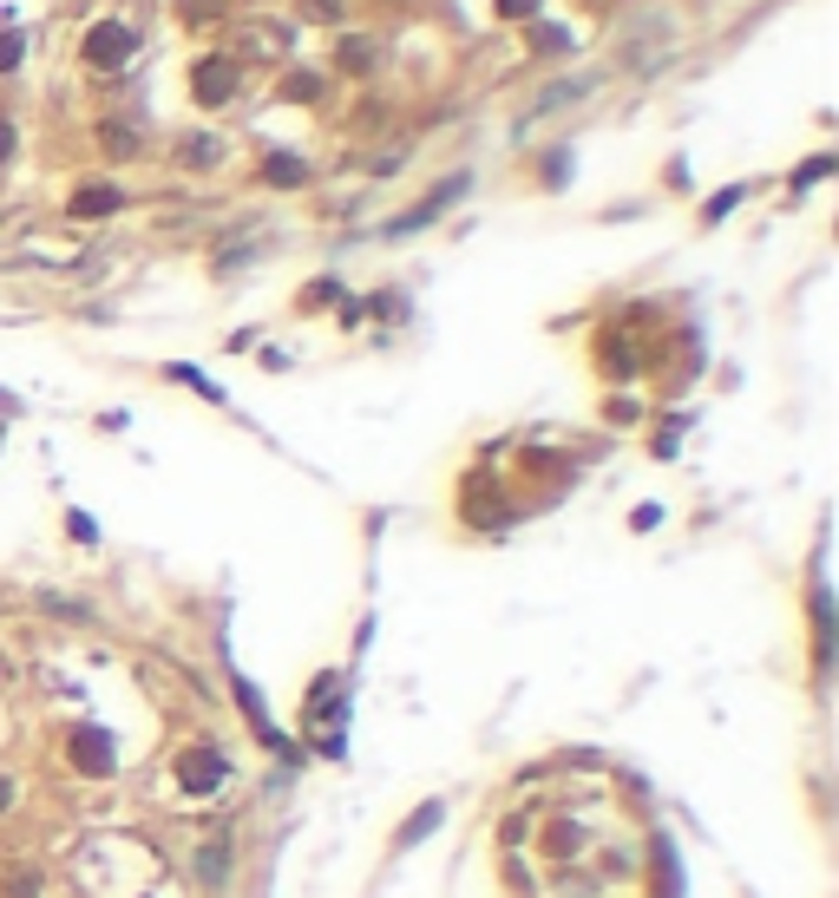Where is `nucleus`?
I'll return each instance as SVG.
<instances>
[{
	"label": "nucleus",
	"instance_id": "22",
	"mask_svg": "<svg viewBox=\"0 0 839 898\" xmlns=\"http://www.w3.org/2000/svg\"><path fill=\"white\" fill-rule=\"evenodd\" d=\"M20 66V33H0V72H13Z\"/></svg>",
	"mask_w": 839,
	"mask_h": 898
},
{
	"label": "nucleus",
	"instance_id": "4",
	"mask_svg": "<svg viewBox=\"0 0 839 898\" xmlns=\"http://www.w3.org/2000/svg\"><path fill=\"white\" fill-rule=\"evenodd\" d=\"M190 98H197V105H230V98H236V59H223V53H217V59H197V66H190Z\"/></svg>",
	"mask_w": 839,
	"mask_h": 898
},
{
	"label": "nucleus",
	"instance_id": "17",
	"mask_svg": "<svg viewBox=\"0 0 839 898\" xmlns=\"http://www.w3.org/2000/svg\"><path fill=\"white\" fill-rule=\"evenodd\" d=\"M289 98H302V105L322 98V79H315V72H295V79H289Z\"/></svg>",
	"mask_w": 839,
	"mask_h": 898
},
{
	"label": "nucleus",
	"instance_id": "1",
	"mask_svg": "<svg viewBox=\"0 0 839 898\" xmlns=\"http://www.w3.org/2000/svg\"><path fill=\"white\" fill-rule=\"evenodd\" d=\"M223 781H230V761H223V748H210V742H190V748L177 755V788H184L190 801L217 794Z\"/></svg>",
	"mask_w": 839,
	"mask_h": 898
},
{
	"label": "nucleus",
	"instance_id": "20",
	"mask_svg": "<svg viewBox=\"0 0 839 898\" xmlns=\"http://www.w3.org/2000/svg\"><path fill=\"white\" fill-rule=\"evenodd\" d=\"M538 46H545V53H564V46H571V33H564V26H538Z\"/></svg>",
	"mask_w": 839,
	"mask_h": 898
},
{
	"label": "nucleus",
	"instance_id": "12",
	"mask_svg": "<svg viewBox=\"0 0 839 898\" xmlns=\"http://www.w3.org/2000/svg\"><path fill=\"white\" fill-rule=\"evenodd\" d=\"M335 295H341V282H335V276H322V282H308V289H302V295H295V308H302V315H308V308H328V302H335Z\"/></svg>",
	"mask_w": 839,
	"mask_h": 898
},
{
	"label": "nucleus",
	"instance_id": "24",
	"mask_svg": "<svg viewBox=\"0 0 839 898\" xmlns=\"http://www.w3.org/2000/svg\"><path fill=\"white\" fill-rule=\"evenodd\" d=\"M7 807H13V781L0 774V814H7Z\"/></svg>",
	"mask_w": 839,
	"mask_h": 898
},
{
	"label": "nucleus",
	"instance_id": "9",
	"mask_svg": "<svg viewBox=\"0 0 839 898\" xmlns=\"http://www.w3.org/2000/svg\"><path fill=\"white\" fill-rule=\"evenodd\" d=\"M197 879H210V886L230 879V840H210V847L197 853Z\"/></svg>",
	"mask_w": 839,
	"mask_h": 898
},
{
	"label": "nucleus",
	"instance_id": "6",
	"mask_svg": "<svg viewBox=\"0 0 839 898\" xmlns=\"http://www.w3.org/2000/svg\"><path fill=\"white\" fill-rule=\"evenodd\" d=\"M118 203H125V190H118V184H79L66 210H72V217H112Z\"/></svg>",
	"mask_w": 839,
	"mask_h": 898
},
{
	"label": "nucleus",
	"instance_id": "23",
	"mask_svg": "<svg viewBox=\"0 0 839 898\" xmlns=\"http://www.w3.org/2000/svg\"><path fill=\"white\" fill-rule=\"evenodd\" d=\"M7 158H13V125L0 118V164H7Z\"/></svg>",
	"mask_w": 839,
	"mask_h": 898
},
{
	"label": "nucleus",
	"instance_id": "2",
	"mask_svg": "<svg viewBox=\"0 0 839 898\" xmlns=\"http://www.w3.org/2000/svg\"><path fill=\"white\" fill-rule=\"evenodd\" d=\"M66 761H72L79 774L105 781V774L118 768V742H112L105 728H92V722H85V728H72V735H66Z\"/></svg>",
	"mask_w": 839,
	"mask_h": 898
},
{
	"label": "nucleus",
	"instance_id": "10",
	"mask_svg": "<svg viewBox=\"0 0 839 898\" xmlns=\"http://www.w3.org/2000/svg\"><path fill=\"white\" fill-rule=\"evenodd\" d=\"M164 381H177V387H190V394H203V400H223V387H217V381H203V374H197V368H184V361H171V368H164Z\"/></svg>",
	"mask_w": 839,
	"mask_h": 898
},
{
	"label": "nucleus",
	"instance_id": "15",
	"mask_svg": "<svg viewBox=\"0 0 839 898\" xmlns=\"http://www.w3.org/2000/svg\"><path fill=\"white\" fill-rule=\"evenodd\" d=\"M184 164H190V171H197V164H217V138H190V144H184Z\"/></svg>",
	"mask_w": 839,
	"mask_h": 898
},
{
	"label": "nucleus",
	"instance_id": "7",
	"mask_svg": "<svg viewBox=\"0 0 839 898\" xmlns=\"http://www.w3.org/2000/svg\"><path fill=\"white\" fill-rule=\"evenodd\" d=\"M440 820H446V807H440V801H427L420 814H407V820L394 827V853H407V847H420L427 833H440Z\"/></svg>",
	"mask_w": 839,
	"mask_h": 898
},
{
	"label": "nucleus",
	"instance_id": "19",
	"mask_svg": "<svg viewBox=\"0 0 839 898\" xmlns=\"http://www.w3.org/2000/svg\"><path fill=\"white\" fill-rule=\"evenodd\" d=\"M499 7V20H532L538 13V0H492Z\"/></svg>",
	"mask_w": 839,
	"mask_h": 898
},
{
	"label": "nucleus",
	"instance_id": "5",
	"mask_svg": "<svg viewBox=\"0 0 839 898\" xmlns=\"http://www.w3.org/2000/svg\"><path fill=\"white\" fill-rule=\"evenodd\" d=\"M466 184H473V177H446V184H440V190H433L427 203H413L407 217H394V223H387V236H413V230H427V223H433L440 210H453V203L466 197Z\"/></svg>",
	"mask_w": 839,
	"mask_h": 898
},
{
	"label": "nucleus",
	"instance_id": "3",
	"mask_svg": "<svg viewBox=\"0 0 839 898\" xmlns=\"http://www.w3.org/2000/svg\"><path fill=\"white\" fill-rule=\"evenodd\" d=\"M131 53H138V33H131L125 20H98V26L85 33V66H105V72H112V66H125Z\"/></svg>",
	"mask_w": 839,
	"mask_h": 898
},
{
	"label": "nucleus",
	"instance_id": "21",
	"mask_svg": "<svg viewBox=\"0 0 839 898\" xmlns=\"http://www.w3.org/2000/svg\"><path fill=\"white\" fill-rule=\"evenodd\" d=\"M66 532H72V538H79V545H92V538H98V525H92V518H85V512H72V518H66Z\"/></svg>",
	"mask_w": 839,
	"mask_h": 898
},
{
	"label": "nucleus",
	"instance_id": "8",
	"mask_svg": "<svg viewBox=\"0 0 839 898\" xmlns=\"http://www.w3.org/2000/svg\"><path fill=\"white\" fill-rule=\"evenodd\" d=\"M263 184H276V190H295V184H308V164H302L295 151H269V158H263Z\"/></svg>",
	"mask_w": 839,
	"mask_h": 898
},
{
	"label": "nucleus",
	"instance_id": "11",
	"mask_svg": "<svg viewBox=\"0 0 839 898\" xmlns=\"http://www.w3.org/2000/svg\"><path fill=\"white\" fill-rule=\"evenodd\" d=\"M742 197H748V184H729V190H715V197L702 203V223H722V217H729V210H735Z\"/></svg>",
	"mask_w": 839,
	"mask_h": 898
},
{
	"label": "nucleus",
	"instance_id": "13",
	"mask_svg": "<svg viewBox=\"0 0 839 898\" xmlns=\"http://www.w3.org/2000/svg\"><path fill=\"white\" fill-rule=\"evenodd\" d=\"M341 66H348V72H368V66H374V46H368V39H341Z\"/></svg>",
	"mask_w": 839,
	"mask_h": 898
},
{
	"label": "nucleus",
	"instance_id": "14",
	"mask_svg": "<svg viewBox=\"0 0 839 898\" xmlns=\"http://www.w3.org/2000/svg\"><path fill=\"white\" fill-rule=\"evenodd\" d=\"M98 138H105V144H112L118 158H131V151H138V138H131V125H98Z\"/></svg>",
	"mask_w": 839,
	"mask_h": 898
},
{
	"label": "nucleus",
	"instance_id": "16",
	"mask_svg": "<svg viewBox=\"0 0 839 898\" xmlns=\"http://www.w3.org/2000/svg\"><path fill=\"white\" fill-rule=\"evenodd\" d=\"M820 177H834V158H807L801 177H794V190H807V184H820Z\"/></svg>",
	"mask_w": 839,
	"mask_h": 898
},
{
	"label": "nucleus",
	"instance_id": "18",
	"mask_svg": "<svg viewBox=\"0 0 839 898\" xmlns=\"http://www.w3.org/2000/svg\"><path fill=\"white\" fill-rule=\"evenodd\" d=\"M564 171H571V151H551V158H545V184L558 190V184H564Z\"/></svg>",
	"mask_w": 839,
	"mask_h": 898
}]
</instances>
